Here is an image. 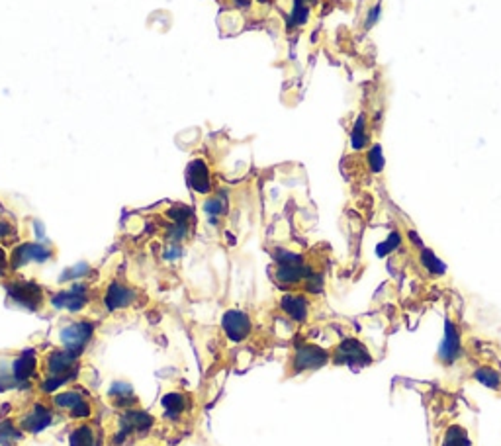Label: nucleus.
<instances>
[{
    "label": "nucleus",
    "mask_w": 501,
    "mask_h": 446,
    "mask_svg": "<svg viewBox=\"0 0 501 446\" xmlns=\"http://www.w3.org/2000/svg\"><path fill=\"white\" fill-rule=\"evenodd\" d=\"M145 310H149V295L126 276L114 274L104 282H96L93 319L100 325L108 321L134 319Z\"/></svg>",
    "instance_id": "f257e3e1"
},
{
    "label": "nucleus",
    "mask_w": 501,
    "mask_h": 446,
    "mask_svg": "<svg viewBox=\"0 0 501 446\" xmlns=\"http://www.w3.org/2000/svg\"><path fill=\"white\" fill-rule=\"evenodd\" d=\"M86 358L53 343L37 345V384L35 392L55 394L71 384H86Z\"/></svg>",
    "instance_id": "f03ea898"
},
{
    "label": "nucleus",
    "mask_w": 501,
    "mask_h": 446,
    "mask_svg": "<svg viewBox=\"0 0 501 446\" xmlns=\"http://www.w3.org/2000/svg\"><path fill=\"white\" fill-rule=\"evenodd\" d=\"M106 446H134L143 438L159 433L157 415L141 407L112 409L110 415L100 417Z\"/></svg>",
    "instance_id": "7ed1b4c3"
},
{
    "label": "nucleus",
    "mask_w": 501,
    "mask_h": 446,
    "mask_svg": "<svg viewBox=\"0 0 501 446\" xmlns=\"http://www.w3.org/2000/svg\"><path fill=\"white\" fill-rule=\"evenodd\" d=\"M37 346L0 351V399L35 392Z\"/></svg>",
    "instance_id": "20e7f679"
},
{
    "label": "nucleus",
    "mask_w": 501,
    "mask_h": 446,
    "mask_svg": "<svg viewBox=\"0 0 501 446\" xmlns=\"http://www.w3.org/2000/svg\"><path fill=\"white\" fill-rule=\"evenodd\" d=\"M202 411V404L196 392L184 386H170L159 397L157 421L159 430L167 433H188L196 425V419Z\"/></svg>",
    "instance_id": "39448f33"
},
{
    "label": "nucleus",
    "mask_w": 501,
    "mask_h": 446,
    "mask_svg": "<svg viewBox=\"0 0 501 446\" xmlns=\"http://www.w3.org/2000/svg\"><path fill=\"white\" fill-rule=\"evenodd\" d=\"M384 112H386V93L382 90V86L378 85V81L374 78L368 83L363 108L358 110V114L350 124L348 143H350L353 153L366 151L368 147H372L378 141L376 137L382 127Z\"/></svg>",
    "instance_id": "423d86ee"
},
{
    "label": "nucleus",
    "mask_w": 501,
    "mask_h": 446,
    "mask_svg": "<svg viewBox=\"0 0 501 446\" xmlns=\"http://www.w3.org/2000/svg\"><path fill=\"white\" fill-rule=\"evenodd\" d=\"M49 399L61 421L78 423L102 417V401L90 392L88 384L61 387L59 392L49 394Z\"/></svg>",
    "instance_id": "0eeeda50"
},
{
    "label": "nucleus",
    "mask_w": 501,
    "mask_h": 446,
    "mask_svg": "<svg viewBox=\"0 0 501 446\" xmlns=\"http://www.w3.org/2000/svg\"><path fill=\"white\" fill-rule=\"evenodd\" d=\"M2 288L6 292V302L12 307L35 313L42 317L55 315L52 307V290L35 282L34 278H28L24 274H10L2 282Z\"/></svg>",
    "instance_id": "6e6552de"
},
{
    "label": "nucleus",
    "mask_w": 501,
    "mask_h": 446,
    "mask_svg": "<svg viewBox=\"0 0 501 446\" xmlns=\"http://www.w3.org/2000/svg\"><path fill=\"white\" fill-rule=\"evenodd\" d=\"M100 329V323L86 315H63L52 329L53 345H59L71 353L86 358L88 351L93 348L96 341V333Z\"/></svg>",
    "instance_id": "1a4fd4ad"
},
{
    "label": "nucleus",
    "mask_w": 501,
    "mask_h": 446,
    "mask_svg": "<svg viewBox=\"0 0 501 446\" xmlns=\"http://www.w3.org/2000/svg\"><path fill=\"white\" fill-rule=\"evenodd\" d=\"M331 364V348L317 345L310 339L296 335L292 339L288 360L284 366V378H297L310 372H317Z\"/></svg>",
    "instance_id": "9d476101"
},
{
    "label": "nucleus",
    "mask_w": 501,
    "mask_h": 446,
    "mask_svg": "<svg viewBox=\"0 0 501 446\" xmlns=\"http://www.w3.org/2000/svg\"><path fill=\"white\" fill-rule=\"evenodd\" d=\"M57 249L47 239L20 241L10 249V274H22L30 266H42L52 262Z\"/></svg>",
    "instance_id": "9b49d317"
},
{
    "label": "nucleus",
    "mask_w": 501,
    "mask_h": 446,
    "mask_svg": "<svg viewBox=\"0 0 501 446\" xmlns=\"http://www.w3.org/2000/svg\"><path fill=\"white\" fill-rule=\"evenodd\" d=\"M372 354L368 346L355 337L341 339L337 345L331 348V364L333 366H347V368H366L372 364Z\"/></svg>",
    "instance_id": "f8f14e48"
},
{
    "label": "nucleus",
    "mask_w": 501,
    "mask_h": 446,
    "mask_svg": "<svg viewBox=\"0 0 501 446\" xmlns=\"http://www.w3.org/2000/svg\"><path fill=\"white\" fill-rule=\"evenodd\" d=\"M187 184L190 188V192L198 196V198H206L218 188L216 180H213V170L208 165V160L202 159V157H196V159L188 163Z\"/></svg>",
    "instance_id": "ddd939ff"
},
{
    "label": "nucleus",
    "mask_w": 501,
    "mask_h": 446,
    "mask_svg": "<svg viewBox=\"0 0 501 446\" xmlns=\"http://www.w3.org/2000/svg\"><path fill=\"white\" fill-rule=\"evenodd\" d=\"M462 331H460L459 323L456 321L449 319L444 321V335H442L441 345L437 351V358L441 362L442 366H452L462 358Z\"/></svg>",
    "instance_id": "4468645a"
},
{
    "label": "nucleus",
    "mask_w": 501,
    "mask_h": 446,
    "mask_svg": "<svg viewBox=\"0 0 501 446\" xmlns=\"http://www.w3.org/2000/svg\"><path fill=\"white\" fill-rule=\"evenodd\" d=\"M69 446H104V433L100 419L71 423Z\"/></svg>",
    "instance_id": "2eb2a0df"
},
{
    "label": "nucleus",
    "mask_w": 501,
    "mask_h": 446,
    "mask_svg": "<svg viewBox=\"0 0 501 446\" xmlns=\"http://www.w3.org/2000/svg\"><path fill=\"white\" fill-rule=\"evenodd\" d=\"M104 401L110 405V409H131V407H141L143 405L136 394V389L131 387V384L124 382V380H116L108 387Z\"/></svg>",
    "instance_id": "dca6fc26"
},
{
    "label": "nucleus",
    "mask_w": 501,
    "mask_h": 446,
    "mask_svg": "<svg viewBox=\"0 0 501 446\" xmlns=\"http://www.w3.org/2000/svg\"><path fill=\"white\" fill-rule=\"evenodd\" d=\"M472 376H474L478 384H482V386L492 389V392H500L501 389V374L495 368H492V366H485V364L476 366Z\"/></svg>",
    "instance_id": "f3484780"
},
{
    "label": "nucleus",
    "mask_w": 501,
    "mask_h": 446,
    "mask_svg": "<svg viewBox=\"0 0 501 446\" xmlns=\"http://www.w3.org/2000/svg\"><path fill=\"white\" fill-rule=\"evenodd\" d=\"M441 446H472V438L468 435V430L460 425H450L444 437H442Z\"/></svg>",
    "instance_id": "a211bd4d"
},
{
    "label": "nucleus",
    "mask_w": 501,
    "mask_h": 446,
    "mask_svg": "<svg viewBox=\"0 0 501 446\" xmlns=\"http://www.w3.org/2000/svg\"><path fill=\"white\" fill-rule=\"evenodd\" d=\"M312 14V6L304 2V0H292V8H290V24L292 25H304L307 24Z\"/></svg>",
    "instance_id": "6ab92c4d"
},
{
    "label": "nucleus",
    "mask_w": 501,
    "mask_h": 446,
    "mask_svg": "<svg viewBox=\"0 0 501 446\" xmlns=\"http://www.w3.org/2000/svg\"><path fill=\"white\" fill-rule=\"evenodd\" d=\"M10 249L0 243V284L10 276Z\"/></svg>",
    "instance_id": "aec40b11"
},
{
    "label": "nucleus",
    "mask_w": 501,
    "mask_h": 446,
    "mask_svg": "<svg viewBox=\"0 0 501 446\" xmlns=\"http://www.w3.org/2000/svg\"><path fill=\"white\" fill-rule=\"evenodd\" d=\"M259 2H263V4H264V2H266V0H259Z\"/></svg>",
    "instance_id": "412c9836"
}]
</instances>
